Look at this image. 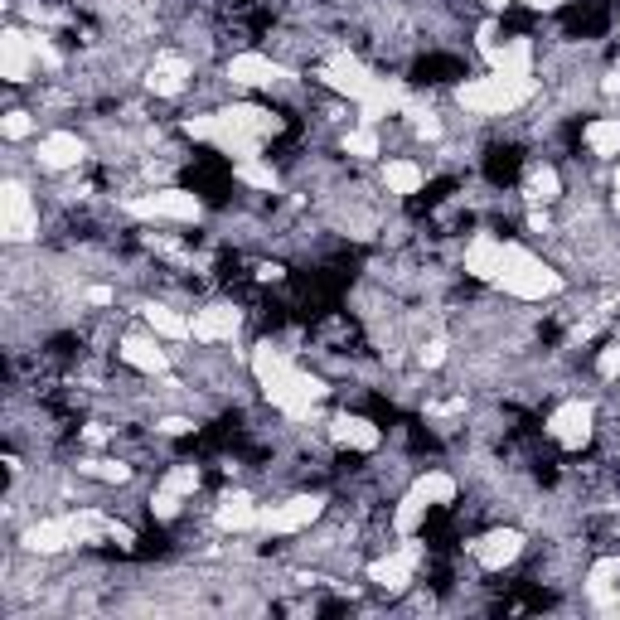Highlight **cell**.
I'll list each match as a JSON object with an SVG mask.
<instances>
[{
	"label": "cell",
	"mask_w": 620,
	"mask_h": 620,
	"mask_svg": "<svg viewBox=\"0 0 620 620\" xmlns=\"http://www.w3.org/2000/svg\"><path fill=\"white\" fill-rule=\"evenodd\" d=\"M495 281L514 296V301H548V296H558L562 291L558 272H553L543 257H533L528 248H519V243H504V257H499Z\"/></svg>",
	"instance_id": "3957f363"
},
{
	"label": "cell",
	"mask_w": 620,
	"mask_h": 620,
	"mask_svg": "<svg viewBox=\"0 0 620 620\" xmlns=\"http://www.w3.org/2000/svg\"><path fill=\"white\" fill-rule=\"evenodd\" d=\"M122 359L131 364L136 373H151V378H160V373L170 369V359H165V349L155 340H146V335H126L122 340Z\"/></svg>",
	"instance_id": "d6986e66"
},
{
	"label": "cell",
	"mask_w": 620,
	"mask_h": 620,
	"mask_svg": "<svg viewBox=\"0 0 620 620\" xmlns=\"http://www.w3.org/2000/svg\"><path fill=\"white\" fill-rule=\"evenodd\" d=\"M499 257H504V243H499L495 233H475V243L465 248V272L475 281H495Z\"/></svg>",
	"instance_id": "ac0fdd59"
},
{
	"label": "cell",
	"mask_w": 620,
	"mask_h": 620,
	"mask_svg": "<svg viewBox=\"0 0 620 620\" xmlns=\"http://www.w3.org/2000/svg\"><path fill=\"white\" fill-rule=\"evenodd\" d=\"M330 436H335L340 446H349V451H373V446L383 441V432L373 427L369 417H349V412L330 422Z\"/></svg>",
	"instance_id": "ffe728a7"
},
{
	"label": "cell",
	"mask_w": 620,
	"mask_h": 620,
	"mask_svg": "<svg viewBox=\"0 0 620 620\" xmlns=\"http://www.w3.org/2000/svg\"><path fill=\"white\" fill-rule=\"evenodd\" d=\"M83 470H88V475H97V480H117V485H122L126 475H131L122 461H88Z\"/></svg>",
	"instance_id": "1f68e13d"
},
{
	"label": "cell",
	"mask_w": 620,
	"mask_h": 620,
	"mask_svg": "<svg viewBox=\"0 0 620 620\" xmlns=\"http://www.w3.org/2000/svg\"><path fill=\"white\" fill-rule=\"evenodd\" d=\"M277 117L262 112V107H223V112H204V117H185V136L194 141H209L223 155H238V160H257L262 141L277 136Z\"/></svg>",
	"instance_id": "7a4b0ae2"
},
{
	"label": "cell",
	"mask_w": 620,
	"mask_h": 620,
	"mask_svg": "<svg viewBox=\"0 0 620 620\" xmlns=\"http://www.w3.org/2000/svg\"><path fill=\"white\" fill-rule=\"evenodd\" d=\"M320 509H325L320 495H296V499H286V504L262 509V514H257V528H262V533H301V528H310L320 519Z\"/></svg>",
	"instance_id": "ba28073f"
},
{
	"label": "cell",
	"mask_w": 620,
	"mask_h": 620,
	"mask_svg": "<svg viewBox=\"0 0 620 620\" xmlns=\"http://www.w3.org/2000/svg\"><path fill=\"white\" fill-rule=\"evenodd\" d=\"M601 88H606V93H620V68H616V73H606V83H601Z\"/></svg>",
	"instance_id": "ab89813d"
},
{
	"label": "cell",
	"mask_w": 620,
	"mask_h": 620,
	"mask_svg": "<svg viewBox=\"0 0 620 620\" xmlns=\"http://www.w3.org/2000/svg\"><path fill=\"white\" fill-rule=\"evenodd\" d=\"M383 185H388V194H417V189L427 185V170L417 165V160H388L383 165Z\"/></svg>",
	"instance_id": "7402d4cb"
},
{
	"label": "cell",
	"mask_w": 620,
	"mask_h": 620,
	"mask_svg": "<svg viewBox=\"0 0 620 620\" xmlns=\"http://www.w3.org/2000/svg\"><path fill=\"white\" fill-rule=\"evenodd\" d=\"M0 131L10 136V141H25L34 131V122H30V112H5V122H0Z\"/></svg>",
	"instance_id": "4dcf8cb0"
},
{
	"label": "cell",
	"mask_w": 620,
	"mask_h": 620,
	"mask_svg": "<svg viewBox=\"0 0 620 620\" xmlns=\"http://www.w3.org/2000/svg\"><path fill=\"white\" fill-rule=\"evenodd\" d=\"M524 194L533 199V204H553V199L562 194L558 170H553V165H533V170H528V180H524Z\"/></svg>",
	"instance_id": "d4e9b609"
},
{
	"label": "cell",
	"mask_w": 620,
	"mask_h": 620,
	"mask_svg": "<svg viewBox=\"0 0 620 620\" xmlns=\"http://www.w3.org/2000/svg\"><path fill=\"white\" fill-rule=\"evenodd\" d=\"M616 214H620V165H616Z\"/></svg>",
	"instance_id": "60d3db41"
},
{
	"label": "cell",
	"mask_w": 620,
	"mask_h": 620,
	"mask_svg": "<svg viewBox=\"0 0 620 620\" xmlns=\"http://www.w3.org/2000/svg\"><path fill=\"white\" fill-rule=\"evenodd\" d=\"M596 373H601V378H616V373H620V344H606V349H601Z\"/></svg>",
	"instance_id": "d6a6232c"
},
{
	"label": "cell",
	"mask_w": 620,
	"mask_h": 620,
	"mask_svg": "<svg viewBox=\"0 0 620 620\" xmlns=\"http://www.w3.org/2000/svg\"><path fill=\"white\" fill-rule=\"evenodd\" d=\"M422 364H427V369H441V364H446V340L422 344Z\"/></svg>",
	"instance_id": "836d02e7"
},
{
	"label": "cell",
	"mask_w": 620,
	"mask_h": 620,
	"mask_svg": "<svg viewBox=\"0 0 620 620\" xmlns=\"http://www.w3.org/2000/svg\"><path fill=\"white\" fill-rule=\"evenodd\" d=\"M417 562H422V548L417 543H403L398 553H388V558H378L369 567V582L383 591H403L412 582V572H417Z\"/></svg>",
	"instance_id": "7c38bea8"
},
{
	"label": "cell",
	"mask_w": 620,
	"mask_h": 620,
	"mask_svg": "<svg viewBox=\"0 0 620 620\" xmlns=\"http://www.w3.org/2000/svg\"><path fill=\"white\" fill-rule=\"evenodd\" d=\"M587 146H591V155H601V160H616L620 155V117H596V122H587Z\"/></svg>",
	"instance_id": "603a6c76"
},
{
	"label": "cell",
	"mask_w": 620,
	"mask_h": 620,
	"mask_svg": "<svg viewBox=\"0 0 620 620\" xmlns=\"http://www.w3.org/2000/svg\"><path fill=\"white\" fill-rule=\"evenodd\" d=\"M490 73H509V78H533V44L528 39H509V44H490L485 49Z\"/></svg>",
	"instance_id": "9a60e30c"
},
{
	"label": "cell",
	"mask_w": 620,
	"mask_h": 620,
	"mask_svg": "<svg viewBox=\"0 0 620 620\" xmlns=\"http://www.w3.org/2000/svg\"><path fill=\"white\" fill-rule=\"evenodd\" d=\"M490 10H504V5H514V0H485ZM519 5H533V10H558L562 0H519Z\"/></svg>",
	"instance_id": "d590c367"
},
{
	"label": "cell",
	"mask_w": 620,
	"mask_h": 620,
	"mask_svg": "<svg viewBox=\"0 0 620 620\" xmlns=\"http://www.w3.org/2000/svg\"><path fill=\"white\" fill-rule=\"evenodd\" d=\"M88 301H93V306H112V291H107V286H93Z\"/></svg>",
	"instance_id": "74e56055"
},
{
	"label": "cell",
	"mask_w": 620,
	"mask_h": 620,
	"mask_svg": "<svg viewBox=\"0 0 620 620\" xmlns=\"http://www.w3.org/2000/svg\"><path fill=\"white\" fill-rule=\"evenodd\" d=\"M34 63H39V54H34L30 34H20V30L0 34V78H5V83H25Z\"/></svg>",
	"instance_id": "4fadbf2b"
},
{
	"label": "cell",
	"mask_w": 620,
	"mask_h": 620,
	"mask_svg": "<svg viewBox=\"0 0 620 620\" xmlns=\"http://www.w3.org/2000/svg\"><path fill=\"white\" fill-rule=\"evenodd\" d=\"M228 78H233L238 88H272V83L286 78V68L272 63L267 54H233V59H228Z\"/></svg>",
	"instance_id": "5bb4252c"
},
{
	"label": "cell",
	"mask_w": 620,
	"mask_h": 620,
	"mask_svg": "<svg viewBox=\"0 0 620 620\" xmlns=\"http://www.w3.org/2000/svg\"><path fill=\"white\" fill-rule=\"evenodd\" d=\"M146 88H151L155 97H180L189 88V63L180 59V54H160V59L151 63Z\"/></svg>",
	"instance_id": "2e32d148"
},
{
	"label": "cell",
	"mask_w": 620,
	"mask_h": 620,
	"mask_svg": "<svg viewBox=\"0 0 620 620\" xmlns=\"http://www.w3.org/2000/svg\"><path fill=\"white\" fill-rule=\"evenodd\" d=\"M470 553H475V562H480L485 572H504L509 562L524 553V533H519V528H495V533L475 538V543H470Z\"/></svg>",
	"instance_id": "8fae6325"
},
{
	"label": "cell",
	"mask_w": 620,
	"mask_h": 620,
	"mask_svg": "<svg viewBox=\"0 0 620 620\" xmlns=\"http://www.w3.org/2000/svg\"><path fill=\"white\" fill-rule=\"evenodd\" d=\"M107 538H112L117 548H131V543H136V533H131V524H117V519H107Z\"/></svg>",
	"instance_id": "e575fe53"
},
{
	"label": "cell",
	"mask_w": 620,
	"mask_h": 620,
	"mask_svg": "<svg viewBox=\"0 0 620 620\" xmlns=\"http://www.w3.org/2000/svg\"><path fill=\"white\" fill-rule=\"evenodd\" d=\"M620 582V558H601V562H591V572H587V591H591V601H611V587Z\"/></svg>",
	"instance_id": "484cf974"
},
{
	"label": "cell",
	"mask_w": 620,
	"mask_h": 620,
	"mask_svg": "<svg viewBox=\"0 0 620 620\" xmlns=\"http://www.w3.org/2000/svg\"><path fill=\"white\" fill-rule=\"evenodd\" d=\"M146 325L155 335H165V340H189V320L175 315L170 306H146Z\"/></svg>",
	"instance_id": "4316f807"
},
{
	"label": "cell",
	"mask_w": 620,
	"mask_h": 620,
	"mask_svg": "<svg viewBox=\"0 0 620 620\" xmlns=\"http://www.w3.org/2000/svg\"><path fill=\"white\" fill-rule=\"evenodd\" d=\"M238 330H243V310L238 306H204L194 320H189V340L199 344H223V340H238Z\"/></svg>",
	"instance_id": "9c48e42d"
},
{
	"label": "cell",
	"mask_w": 620,
	"mask_h": 620,
	"mask_svg": "<svg viewBox=\"0 0 620 620\" xmlns=\"http://www.w3.org/2000/svg\"><path fill=\"white\" fill-rule=\"evenodd\" d=\"M126 214H131V218H170V223H194V218L204 214V204H199V194H189V189H155V194L131 199V204H126Z\"/></svg>",
	"instance_id": "8992f818"
},
{
	"label": "cell",
	"mask_w": 620,
	"mask_h": 620,
	"mask_svg": "<svg viewBox=\"0 0 620 620\" xmlns=\"http://www.w3.org/2000/svg\"><path fill=\"white\" fill-rule=\"evenodd\" d=\"M248 364H252L257 388H262V398L277 407V412H286V417H310L315 403L325 398V383L301 369L296 359H286L277 344H257Z\"/></svg>",
	"instance_id": "6da1fadb"
},
{
	"label": "cell",
	"mask_w": 620,
	"mask_h": 620,
	"mask_svg": "<svg viewBox=\"0 0 620 620\" xmlns=\"http://www.w3.org/2000/svg\"><path fill=\"white\" fill-rule=\"evenodd\" d=\"M83 141L73 136V131H49L44 141H39V165L44 170H73L78 160H83Z\"/></svg>",
	"instance_id": "e0dca14e"
},
{
	"label": "cell",
	"mask_w": 620,
	"mask_h": 620,
	"mask_svg": "<svg viewBox=\"0 0 620 620\" xmlns=\"http://www.w3.org/2000/svg\"><path fill=\"white\" fill-rule=\"evenodd\" d=\"M591 427H596V407L582 403V398H567L562 407H553V417H548V436L567 446V451H582L591 441Z\"/></svg>",
	"instance_id": "52a82bcc"
},
{
	"label": "cell",
	"mask_w": 620,
	"mask_h": 620,
	"mask_svg": "<svg viewBox=\"0 0 620 620\" xmlns=\"http://www.w3.org/2000/svg\"><path fill=\"white\" fill-rule=\"evenodd\" d=\"M417 485L427 490V499H432V504H451V499H456V480H451L446 470H432V475H422Z\"/></svg>",
	"instance_id": "f1b7e54d"
},
{
	"label": "cell",
	"mask_w": 620,
	"mask_h": 620,
	"mask_svg": "<svg viewBox=\"0 0 620 620\" xmlns=\"http://www.w3.org/2000/svg\"><path fill=\"white\" fill-rule=\"evenodd\" d=\"M233 175H238L243 185H252V189H277V170H272V165H262V160H238V165H233Z\"/></svg>",
	"instance_id": "83f0119b"
},
{
	"label": "cell",
	"mask_w": 620,
	"mask_h": 620,
	"mask_svg": "<svg viewBox=\"0 0 620 620\" xmlns=\"http://www.w3.org/2000/svg\"><path fill=\"white\" fill-rule=\"evenodd\" d=\"M538 93L533 78H509V73H490V78H470L456 88L461 107L480 112V117H504V112H519L528 97Z\"/></svg>",
	"instance_id": "277c9868"
},
{
	"label": "cell",
	"mask_w": 620,
	"mask_h": 620,
	"mask_svg": "<svg viewBox=\"0 0 620 620\" xmlns=\"http://www.w3.org/2000/svg\"><path fill=\"white\" fill-rule=\"evenodd\" d=\"M189 427H194L189 417H160V432H165V436H185Z\"/></svg>",
	"instance_id": "8d00e7d4"
},
{
	"label": "cell",
	"mask_w": 620,
	"mask_h": 620,
	"mask_svg": "<svg viewBox=\"0 0 620 620\" xmlns=\"http://www.w3.org/2000/svg\"><path fill=\"white\" fill-rule=\"evenodd\" d=\"M257 277H262V281H281V267H272V262H267V267H257Z\"/></svg>",
	"instance_id": "f35d334b"
},
{
	"label": "cell",
	"mask_w": 620,
	"mask_h": 620,
	"mask_svg": "<svg viewBox=\"0 0 620 620\" xmlns=\"http://www.w3.org/2000/svg\"><path fill=\"white\" fill-rule=\"evenodd\" d=\"M257 514H262V504H252V495H243V490L218 499V528L248 533V528H257Z\"/></svg>",
	"instance_id": "44dd1931"
},
{
	"label": "cell",
	"mask_w": 620,
	"mask_h": 620,
	"mask_svg": "<svg viewBox=\"0 0 620 620\" xmlns=\"http://www.w3.org/2000/svg\"><path fill=\"white\" fill-rule=\"evenodd\" d=\"M427 509H432V499H427V490H422V485H412V490H407V495H403V504H398V514H393V524H398V533H403V538H412V533H417V524L427 519Z\"/></svg>",
	"instance_id": "cb8c5ba5"
},
{
	"label": "cell",
	"mask_w": 620,
	"mask_h": 620,
	"mask_svg": "<svg viewBox=\"0 0 620 620\" xmlns=\"http://www.w3.org/2000/svg\"><path fill=\"white\" fill-rule=\"evenodd\" d=\"M344 151L359 155V160H369L378 155V136H373V126H359V131H344Z\"/></svg>",
	"instance_id": "f546056e"
},
{
	"label": "cell",
	"mask_w": 620,
	"mask_h": 620,
	"mask_svg": "<svg viewBox=\"0 0 620 620\" xmlns=\"http://www.w3.org/2000/svg\"><path fill=\"white\" fill-rule=\"evenodd\" d=\"M0 233H5V243H30L39 233V209H34L30 189L20 180L0 185Z\"/></svg>",
	"instance_id": "5b68a950"
},
{
	"label": "cell",
	"mask_w": 620,
	"mask_h": 620,
	"mask_svg": "<svg viewBox=\"0 0 620 620\" xmlns=\"http://www.w3.org/2000/svg\"><path fill=\"white\" fill-rule=\"evenodd\" d=\"M199 490V465H175L165 480H160V490L151 495V514L155 519H175L180 514V504Z\"/></svg>",
	"instance_id": "30bf717a"
}]
</instances>
